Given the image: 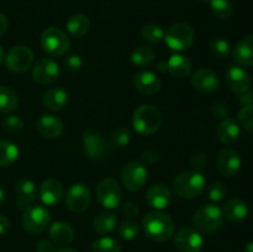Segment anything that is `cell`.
<instances>
[{
	"mask_svg": "<svg viewBox=\"0 0 253 252\" xmlns=\"http://www.w3.org/2000/svg\"><path fill=\"white\" fill-rule=\"evenodd\" d=\"M192 61L187 56L175 53L167 61V71L175 78H185L192 73Z\"/></svg>",
	"mask_w": 253,
	"mask_h": 252,
	"instance_id": "d4e9b609",
	"label": "cell"
},
{
	"mask_svg": "<svg viewBox=\"0 0 253 252\" xmlns=\"http://www.w3.org/2000/svg\"><path fill=\"white\" fill-rule=\"evenodd\" d=\"M173 189L180 198L193 199L199 197L205 189V178L197 170H185L174 178Z\"/></svg>",
	"mask_w": 253,
	"mask_h": 252,
	"instance_id": "277c9868",
	"label": "cell"
},
{
	"mask_svg": "<svg viewBox=\"0 0 253 252\" xmlns=\"http://www.w3.org/2000/svg\"><path fill=\"white\" fill-rule=\"evenodd\" d=\"M9 227H10L9 219H7L6 216H4V215H0V236L6 234Z\"/></svg>",
	"mask_w": 253,
	"mask_h": 252,
	"instance_id": "816d5d0a",
	"label": "cell"
},
{
	"mask_svg": "<svg viewBox=\"0 0 253 252\" xmlns=\"http://www.w3.org/2000/svg\"><path fill=\"white\" fill-rule=\"evenodd\" d=\"M142 160L145 161L146 163H148V165H152V163H155L156 161H157V152L153 150L145 151L142 155Z\"/></svg>",
	"mask_w": 253,
	"mask_h": 252,
	"instance_id": "681fc988",
	"label": "cell"
},
{
	"mask_svg": "<svg viewBox=\"0 0 253 252\" xmlns=\"http://www.w3.org/2000/svg\"><path fill=\"white\" fill-rule=\"evenodd\" d=\"M37 132L47 140H54L58 138L63 133L64 125L57 116L52 114H44L40 116L36 123Z\"/></svg>",
	"mask_w": 253,
	"mask_h": 252,
	"instance_id": "d6986e66",
	"label": "cell"
},
{
	"mask_svg": "<svg viewBox=\"0 0 253 252\" xmlns=\"http://www.w3.org/2000/svg\"><path fill=\"white\" fill-rule=\"evenodd\" d=\"M61 68L59 64L52 58H41L32 68V78L41 85L52 84L58 79Z\"/></svg>",
	"mask_w": 253,
	"mask_h": 252,
	"instance_id": "5bb4252c",
	"label": "cell"
},
{
	"mask_svg": "<svg viewBox=\"0 0 253 252\" xmlns=\"http://www.w3.org/2000/svg\"><path fill=\"white\" fill-rule=\"evenodd\" d=\"M156 58V53L151 47L148 46H138L133 49L131 54V61L133 64L138 67L148 66L152 63Z\"/></svg>",
	"mask_w": 253,
	"mask_h": 252,
	"instance_id": "d6a6232c",
	"label": "cell"
},
{
	"mask_svg": "<svg viewBox=\"0 0 253 252\" xmlns=\"http://www.w3.org/2000/svg\"><path fill=\"white\" fill-rule=\"evenodd\" d=\"M66 27L72 37L81 39L84 35L88 34L90 29V20L84 14H74L67 20Z\"/></svg>",
	"mask_w": 253,
	"mask_h": 252,
	"instance_id": "f1b7e54d",
	"label": "cell"
},
{
	"mask_svg": "<svg viewBox=\"0 0 253 252\" xmlns=\"http://www.w3.org/2000/svg\"><path fill=\"white\" fill-rule=\"evenodd\" d=\"M142 230L148 239L163 242L169 240L174 234V222L169 215L156 210L143 217Z\"/></svg>",
	"mask_w": 253,
	"mask_h": 252,
	"instance_id": "6da1fadb",
	"label": "cell"
},
{
	"mask_svg": "<svg viewBox=\"0 0 253 252\" xmlns=\"http://www.w3.org/2000/svg\"><path fill=\"white\" fill-rule=\"evenodd\" d=\"M245 252H253V241L249 242V244L246 245V247H245Z\"/></svg>",
	"mask_w": 253,
	"mask_h": 252,
	"instance_id": "9f6ffc18",
	"label": "cell"
},
{
	"mask_svg": "<svg viewBox=\"0 0 253 252\" xmlns=\"http://www.w3.org/2000/svg\"><path fill=\"white\" fill-rule=\"evenodd\" d=\"M64 66L66 69L69 72H79L83 67V59L78 54H71L64 59Z\"/></svg>",
	"mask_w": 253,
	"mask_h": 252,
	"instance_id": "ee69618b",
	"label": "cell"
},
{
	"mask_svg": "<svg viewBox=\"0 0 253 252\" xmlns=\"http://www.w3.org/2000/svg\"><path fill=\"white\" fill-rule=\"evenodd\" d=\"M49 236L57 245H68L73 241L74 231L69 224L64 221H56L49 225Z\"/></svg>",
	"mask_w": 253,
	"mask_h": 252,
	"instance_id": "83f0119b",
	"label": "cell"
},
{
	"mask_svg": "<svg viewBox=\"0 0 253 252\" xmlns=\"http://www.w3.org/2000/svg\"><path fill=\"white\" fill-rule=\"evenodd\" d=\"M192 84L198 91L204 94L214 93L220 85L219 76L210 68H199L193 73Z\"/></svg>",
	"mask_w": 253,
	"mask_h": 252,
	"instance_id": "2e32d148",
	"label": "cell"
},
{
	"mask_svg": "<svg viewBox=\"0 0 253 252\" xmlns=\"http://www.w3.org/2000/svg\"><path fill=\"white\" fill-rule=\"evenodd\" d=\"M174 246L179 252H202L204 239L194 227H182L174 235Z\"/></svg>",
	"mask_w": 253,
	"mask_h": 252,
	"instance_id": "8fae6325",
	"label": "cell"
},
{
	"mask_svg": "<svg viewBox=\"0 0 253 252\" xmlns=\"http://www.w3.org/2000/svg\"><path fill=\"white\" fill-rule=\"evenodd\" d=\"M208 165V157L205 153L203 152H195L193 153L192 157H190V166L194 168L195 170L204 169Z\"/></svg>",
	"mask_w": 253,
	"mask_h": 252,
	"instance_id": "f6af8a7d",
	"label": "cell"
},
{
	"mask_svg": "<svg viewBox=\"0 0 253 252\" xmlns=\"http://www.w3.org/2000/svg\"><path fill=\"white\" fill-rule=\"evenodd\" d=\"M199 1H202V2H209L210 0H199Z\"/></svg>",
	"mask_w": 253,
	"mask_h": 252,
	"instance_id": "680465c9",
	"label": "cell"
},
{
	"mask_svg": "<svg viewBox=\"0 0 253 252\" xmlns=\"http://www.w3.org/2000/svg\"><path fill=\"white\" fill-rule=\"evenodd\" d=\"M19 105V96L9 86H0V113L10 114L15 111Z\"/></svg>",
	"mask_w": 253,
	"mask_h": 252,
	"instance_id": "1f68e13d",
	"label": "cell"
},
{
	"mask_svg": "<svg viewBox=\"0 0 253 252\" xmlns=\"http://www.w3.org/2000/svg\"><path fill=\"white\" fill-rule=\"evenodd\" d=\"M224 219L231 222H241L249 216V205L240 198H231L224 204L221 209Z\"/></svg>",
	"mask_w": 253,
	"mask_h": 252,
	"instance_id": "603a6c76",
	"label": "cell"
},
{
	"mask_svg": "<svg viewBox=\"0 0 253 252\" xmlns=\"http://www.w3.org/2000/svg\"><path fill=\"white\" fill-rule=\"evenodd\" d=\"M194 30L185 22L173 24L165 34V42L170 49L175 52H183L190 48L194 42Z\"/></svg>",
	"mask_w": 253,
	"mask_h": 252,
	"instance_id": "52a82bcc",
	"label": "cell"
},
{
	"mask_svg": "<svg viewBox=\"0 0 253 252\" xmlns=\"http://www.w3.org/2000/svg\"><path fill=\"white\" fill-rule=\"evenodd\" d=\"M7 29H9V20L4 14L0 12V37L4 36L6 34Z\"/></svg>",
	"mask_w": 253,
	"mask_h": 252,
	"instance_id": "f907efd6",
	"label": "cell"
},
{
	"mask_svg": "<svg viewBox=\"0 0 253 252\" xmlns=\"http://www.w3.org/2000/svg\"><path fill=\"white\" fill-rule=\"evenodd\" d=\"M118 225V217L111 211H103L94 220V229L98 234L106 235L113 232Z\"/></svg>",
	"mask_w": 253,
	"mask_h": 252,
	"instance_id": "f546056e",
	"label": "cell"
},
{
	"mask_svg": "<svg viewBox=\"0 0 253 252\" xmlns=\"http://www.w3.org/2000/svg\"><path fill=\"white\" fill-rule=\"evenodd\" d=\"M158 69H160V71H162V72H166L167 71V62H160V63H158Z\"/></svg>",
	"mask_w": 253,
	"mask_h": 252,
	"instance_id": "11a10c76",
	"label": "cell"
},
{
	"mask_svg": "<svg viewBox=\"0 0 253 252\" xmlns=\"http://www.w3.org/2000/svg\"><path fill=\"white\" fill-rule=\"evenodd\" d=\"M54 252H78V251L74 249H72V247H61V249L56 250Z\"/></svg>",
	"mask_w": 253,
	"mask_h": 252,
	"instance_id": "f5cc1de1",
	"label": "cell"
},
{
	"mask_svg": "<svg viewBox=\"0 0 253 252\" xmlns=\"http://www.w3.org/2000/svg\"><path fill=\"white\" fill-rule=\"evenodd\" d=\"M237 121L245 130L253 133V105L242 106L237 114Z\"/></svg>",
	"mask_w": 253,
	"mask_h": 252,
	"instance_id": "ab89813d",
	"label": "cell"
},
{
	"mask_svg": "<svg viewBox=\"0 0 253 252\" xmlns=\"http://www.w3.org/2000/svg\"><path fill=\"white\" fill-rule=\"evenodd\" d=\"M96 199L101 207L115 209L121 204L123 189L113 178H104L96 185Z\"/></svg>",
	"mask_w": 253,
	"mask_h": 252,
	"instance_id": "ba28073f",
	"label": "cell"
},
{
	"mask_svg": "<svg viewBox=\"0 0 253 252\" xmlns=\"http://www.w3.org/2000/svg\"><path fill=\"white\" fill-rule=\"evenodd\" d=\"M36 250L39 252H54L56 251V249H54L53 245H52L49 241H47V240H41V241L37 242Z\"/></svg>",
	"mask_w": 253,
	"mask_h": 252,
	"instance_id": "c3c4849f",
	"label": "cell"
},
{
	"mask_svg": "<svg viewBox=\"0 0 253 252\" xmlns=\"http://www.w3.org/2000/svg\"><path fill=\"white\" fill-rule=\"evenodd\" d=\"M34 63V53L26 46H15L5 56L7 69L14 73H24Z\"/></svg>",
	"mask_w": 253,
	"mask_h": 252,
	"instance_id": "4fadbf2b",
	"label": "cell"
},
{
	"mask_svg": "<svg viewBox=\"0 0 253 252\" xmlns=\"http://www.w3.org/2000/svg\"><path fill=\"white\" fill-rule=\"evenodd\" d=\"M25 127V123L20 116L9 115L2 120V128L7 133H20Z\"/></svg>",
	"mask_w": 253,
	"mask_h": 252,
	"instance_id": "f35d334b",
	"label": "cell"
},
{
	"mask_svg": "<svg viewBox=\"0 0 253 252\" xmlns=\"http://www.w3.org/2000/svg\"><path fill=\"white\" fill-rule=\"evenodd\" d=\"M210 51L217 58H227L231 53V44L224 37H215L210 42Z\"/></svg>",
	"mask_w": 253,
	"mask_h": 252,
	"instance_id": "8d00e7d4",
	"label": "cell"
},
{
	"mask_svg": "<svg viewBox=\"0 0 253 252\" xmlns=\"http://www.w3.org/2000/svg\"><path fill=\"white\" fill-rule=\"evenodd\" d=\"M147 168L137 161H131L124 166L121 170V182L130 192H137L145 187L147 182Z\"/></svg>",
	"mask_w": 253,
	"mask_h": 252,
	"instance_id": "9c48e42d",
	"label": "cell"
},
{
	"mask_svg": "<svg viewBox=\"0 0 253 252\" xmlns=\"http://www.w3.org/2000/svg\"><path fill=\"white\" fill-rule=\"evenodd\" d=\"M91 193L90 189L83 183H74L67 190L66 205L71 211L83 212L90 207Z\"/></svg>",
	"mask_w": 253,
	"mask_h": 252,
	"instance_id": "7c38bea8",
	"label": "cell"
},
{
	"mask_svg": "<svg viewBox=\"0 0 253 252\" xmlns=\"http://www.w3.org/2000/svg\"><path fill=\"white\" fill-rule=\"evenodd\" d=\"M19 147L9 140H0V167H9L19 158Z\"/></svg>",
	"mask_w": 253,
	"mask_h": 252,
	"instance_id": "4dcf8cb0",
	"label": "cell"
},
{
	"mask_svg": "<svg viewBox=\"0 0 253 252\" xmlns=\"http://www.w3.org/2000/svg\"><path fill=\"white\" fill-rule=\"evenodd\" d=\"M192 224L193 227L199 232L214 234V232L219 231L224 225V215L217 205H203L193 214Z\"/></svg>",
	"mask_w": 253,
	"mask_h": 252,
	"instance_id": "3957f363",
	"label": "cell"
},
{
	"mask_svg": "<svg viewBox=\"0 0 253 252\" xmlns=\"http://www.w3.org/2000/svg\"><path fill=\"white\" fill-rule=\"evenodd\" d=\"M211 113L212 115H214V118L221 119V120L229 118L230 115L229 106H227V104L224 103V101H215L211 106Z\"/></svg>",
	"mask_w": 253,
	"mask_h": 252,
	"instance_id": "7bdbcfd3",
	"label": "cell"
},
{
	"mask_svg": "<svg viewBox=\"0 0 253 252\" xmlns=\"http://www.w3.org/2000/svg\"><path fill=\"white\" fill-rule=\"evenodd\" d=\"M16 204L20 209H26L35 202L37 197L36 184L30 179H20L15 184Z\"/></svg>",
	"mask_w": 253,
	"mask_h": 252,
	"instance_id": "7402d4cb",
	"label": "cell"
},
{
	"mask_svg": "<svg viewBox=\"0 0 253 252\" xmlns=\"http://www.w3.org/2000/svg\"><path fill=\"white\" fill-rule=\"evenodd\" d=\"M239 103L241 104L242 106H247V105H253V90L251 88L247 89L246 91L244 93L239 94V98H237Z\"/></svg>",
	"mask_w": 253,
	"mask_h": 252,
	"instance_id": "7dc6e473",
	"label": "cell"
},
{
	"mask_svg": "<svg viewBox=\"0 0 253 252\" xmlns=\"http://www.w3.org/2000/svg\"><path fill=\"white\" fill-rule=\"evenodd\" d=\"M131 132L125 127L116 128L113 133H111V140H113V143L115 146H119V147H125L130 143L131 141Z\"/></svg>",
	"mask_w": 253,
	"mask_h": 252,
	"instance_id": "b9f144b4",
	"label": "cell"
},
{
	"mask_svg": "<svg viewBox=\"0 0 253 252\" xmlns=\"http://www.w3.org/2000/svg\"><path fill=\"white\" fill-rule=\"evenodd\" d=\"M4 202H5V190L0 187V207L4 204Z\"/></svg>",
	"mask_w": 253,
	"mask_h": 252,
	"instance_id": "db71d44e",
	"label": "cell"
},
{
	"mask_svg": "<svg viewBox=\"0 0 253 252\" xmlns=\"http://www.w3.org/2000/svg\"><path fill=\"white\" fill-rule=\"evenodd\" d=\"M216 166L217 169H219V172L222 175H225V177H234L241 169V156L234 148H224L217 155Z\"/></svg>",
	"mask_w": 253,
	"mask_h": 252,
	"instance_id": "9a60e30c",
	"label": "cell"
},
{
	"mask_svg": "<svg viewBox=\"0 0 253 252\" xmlns=\"http://www.w3.org/2000/svg\"><path fill=\"white\" fill-rule=\"evenodd\" d=\"M83 148L85 155L90 160L99 161L105 157L109 146L100 131L94 127H89L83 132Z\"/></svg>",
	"mask_w": 253,
	"mask_h": 252,
	"instance_id": "30bf717a",
	"label": "cell"
},
{
	"mask_svg": "<svg viewBox=\"0 0 253 252\" xmlns=\"http://www.w3.org/2000/svg\"><path fill=\"white\" fill-rule=\"evenodd\" d=\"M141 36L143 41L148 43H158L165 39V31L160 25L156 24H147L141 30Z\"/></svg>",
	"mask_w": 253,
	"mask_h": 252,
	"instance_id": "e575fe53",
	"label": "cell"
},
{
	"mask_svg": "<svg viewBox=\"0 0 253 252\" xmlns=\"http://www.w3.org/2000/svg\"><path fill=\"white\" fill-rule=\"evenodd\" d=\"M64 195V188L61 182L56 179H47L41 183L39 188V197L43 205H52L58 204Z\"/></svg>",
	"mask_w": 253,
	"mask_h": 252,
	"instance_id": "ffe728a7",
	"label": "cell"
},
{
	"mask_svg": "<svg viewBox=\"0 0 253 252\" xmlns=\"http://www.w3.org/2000/svg\"><path fill=\"white\" fill-rule=\"evenodd\" d=\"M162 125L161 111L151 104L138 106L132 116V126L136 132L142 136H151L157 132Z\"/></svg>",
	"mask_w": 253,
	"mask_h": 252,
	"instance_id": "7a4b0ae2",
	"label": "cell"
},
{
	"mask_svg": "<svg viewBox=\"0 0 253 252\" xmlns=\"http://www.w3.org/2000/svg\"><path fill=\"white\" fill-rule=\"evenodd\" d=\"M226 83L230 90H232L236 94L244 93V91H246L251 86V81H250L249 74L240 66H232L227 69Z\"/></svg>",
	"mask_w": 253,
	"mask_h": 252,
	"instance_id": "44dd1931",
	"label": "cell"
},
{
	"mask_svg": "<svg viewBox=\"0 0 253 252\" xmlns=\"http://www.w3.org/2000/svg\"><path fill=\"white\" fill-rule=\"evenodd\" d=\"M68 93L62 88H51L44 93L42 98L44 108L52 111H59L68 104Z\"/></svg>",
	"mask_w": 253,
	"mask_h": 252,
	"instance_id": "484cf974",
	"label": "cell"
},
{
	"mask_svg": "<svg viewBox=\"0 0 253 252\" xmlns=\"http://www.w3.org/2000/svg\"><path fill=\"white\" fill-rule=\"evenodd\" d=\"M40 44L44 53L51 57H62L68 52L69 39L58 27H47L40 37Z\"/></svg>",
	"mask_w": 253,
	"mask_h": 252,
	"instance_id": "5b68a950",
	"label": "cell"
},
{
	"mask_svg": "<svg viewBox=\"0 0 253 252\" xmlns=\"http://www.w3.org/2000/svg\"><path fill=\"white\" fill-rule=\"evenodd\" d=\"M51 225V212L44 205L31 204L22 215V226L30 234H41Z\"/></svg>",
	"mask_w": 253,
	"mask_h": 252,
	"instance_id": "8992f818",
	"label": "cell"
},
{
	"mask_svg": "<svg viewBox=\"0 0 253 252\" xmlns=\"http://www.w3.org/2000/svg\"><path fill=\"white\" fill-rule=\"evenodd\" d=\"M209 4L212 15L217 19L226 20L231 17L234 12V7L229 0H210Z\"/></svg>",
	"mask_w": 253,
	"mask_h": 252,
	"instance_id": "836d02e7",
	"label": "cell"
},
{
	"mask_svg": "<svg viewBox=\"0 0 253 252\" xmlns=\"http://www.w3.org/2000/svg\"><path fill=\"white\" fill-rule=\"evenodd\" d=\"M118 231L121 239L131 241V240L136 239L138 236L140 227H138L137 222L132 221V220H125V221H123L119 225Z\"/></svg>",
	"mask_w": 253,
	"mask_h": 252,
	"instance_id": "74e56055",
	"label": "cell"
},
{
	"mask_svg": "<svg viewBox=\"0 0 253 252\" xmlns=\"http://www.w3.org/2000/svg\"><path fill=\"white\" fill-rule=\"evenodd\" d=\"M173 199L172 190L169 187H167L163 183H156L150 189L147 190L146 194V202L151 208L156 210L166 209L170 205Z\"/></svg>",
	"mask_w": 253,
	"mask_h": 252,
	"instance_id": "ac0fdd59",
	"label": "cell"
},
{
	"mask_svg": "<svg viewBox=\"0 0 253 252\" xmlns=\"http://www.w3.org/2000/svg\"><path fill=\"white\" fill-rule=\"evenodd\" d=\"M240 133H241V130H240L239 123L231 118L221 120V123L217 126V137L222 143H226V145L234 143L240 137Z\"/></svg>",
	"mask_w": 253,
	"mask_h": 252,
	"instance_id": "4316f807",
	"label": "cell"
},
{
	"mask_svg": "<svg viewBox=\"0 0 253 252\" xmlns=\"http://www.w3.org/2000/svg\"><path fill=\"white\" fill-rule=\"evenodd\" d=\"M121 211L127 217H136L140 214V208L133 202H125L121 207Z\"/></svg>",
	"mask_w": 253,
	"mask_h": 252,
	"instance_id": "bcb514c9",
	"label": "cell"
},
{
	"mask_svg": "<svg viewBox=\"0 0 253 252\" xmlns=\"http://www.w3.org/2000/svg\"><path fill=\"white\" fill-rule=\"evenodd\" d=\"M93 252H121V246L113 237H100L91 245Z\"/></svg>",
	"mask_w": 253,
	"mask_h": 252,
	"instance_id": "d590c367",
	"label": "cell"
},
{
	"mask_svg": "<svg viewBox=\"0 0 253 252\" xmlns=\"http://www.w3.org/2000/svg\"><path fill=\"white\" fill-rule=\"evenodd\" d=\"M5 59V51L1 46H0V62H2Z\"/></svg>",
	"mask_w": 253,
	"mask_h": 252,
	"instance_id": "6f0895ef",
	"label": "cell"
},
{
	"mask_svg": "<svg viewBox=\"0 0 253 252\" xmlns=\"http://www.w3.org/2000/svg\"><path fill=\"white\" fill-rule=\"evenodd\" d=\"M234 61L240 67L253 66V35L240 39L234 49Z\"/></svg>",
	"mask_w": 253,
	"mask_h": 252,
	"instance_id": "cb8c5ba5",
	"label": "cell"
},
{
	"mask_svg": "<svg viewBox=\"0 0 253 252\" xmlns=\"http://www.w3.org/2000/svg\"><path fill=\"white\" fill-rule=\"evenodd\" d=\"M226 193L227 189L225 187L224 183L221 182H212L211 185L209 187L208 189V197L211 202L217 203V202H221L225 197H226Z\"/></svg>",
	"mask_w": 253,
	"mask_h": 252,
	"instance_id": "60d3db41",
	"label": "cell"
},
{
	"mask_svg": "<svg viewBox=\"0 0 253 252\" xmlns=\"http://www.w3.org/2000/svg\"><path fill=\"white\" fill-rule=\"evenodd\" d=\"M133 85L136 90L145 95H155L162 86L160 77L152 71H140L133 76Z\"/></svg>",
	"mask_w": 253,
	"mask_h": 252,
	"instance_id": "e0dca14e",
	"label": "cell"
}]
</instances>
